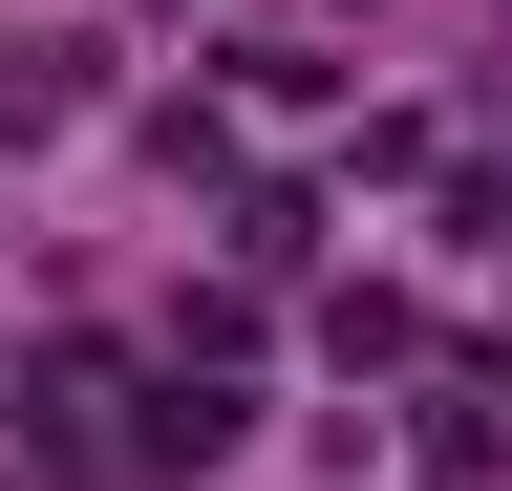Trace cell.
I'll list each match as a JSON object with an SVG mask.
<instances>
[{
	"label": "cell",
	"instance_id": "6da1fadb",
	"mask_svg": "<svg viewBox=\"0 0 512 491\" xmlns=\"http://www.w3.org/2000/svg\"><path fill=\"white\" fill-rule=\"evenodd\" d=\"M22 449H43V470H150V385L86 363V342H43V363H22Z\"/></svg>",
	"mask_w": 512,
	"mask_h": 491
},
{
	"label": "cell",
	"instance_id": "7a4b0ae2",
	"mask_svg": "<svg viewBox=\"0 0 512 491\" xmlns=\"http://www.w3.org/2000/svg\"><path fill=\"white\" fill-rule=\"evenodd\" d=\"M512 449V363H448V385H427V470H491Z\"/></svg>",
	"mask_w": 512,
	"mask_h": 491
},
{
	"label": "cell",
	"instance_id": "3957f363",
	"mask_svg": "<svg viewBox=\"0 0 512 491\" xmlns=\"http://www.w3.org/2000/svg\"><path fill=\"white\" fill-rule=\"evenodd\" d=\"M235 427H256L235 385H150V470H214V449H235Z\"/></svg>",
	"mask_w": 512,
	"mask_h": 491
},
{
	"label": "cell",
	"instance_id": "277c9868",
	"mask_svg": "<svg viewBox=\"0 0 512 491\" xmlns=\"http://www.w3.org/2000/svg\"><path fill=\"white\" fill-rule=\"evenodd\" d=\"M86 107V43H0V129H64Z\"/></svg>",
	"mask_w": 512,
	"mask_h": 491
}]
</instances>
